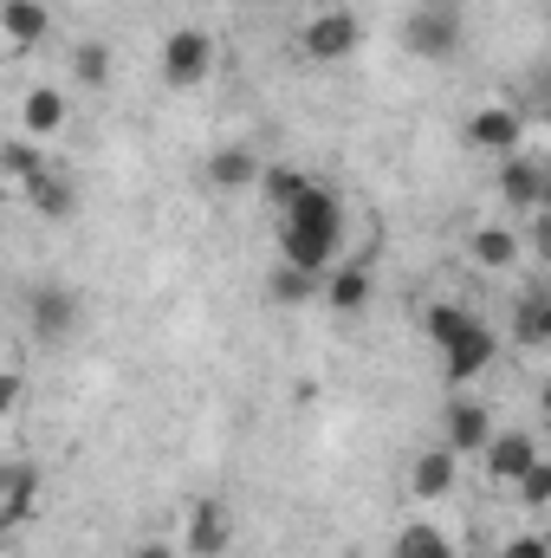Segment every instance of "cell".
<instances>
[{"mask_svg":"<svg viewBox=\"0 0 551 558\" xmlns=\"http://www.w3.org/2000/svg\"><path fill=\"white\" fill-rule=\"evenodd\" d=\"M201 175H208V189H247V182H260V175H267V162H260L247 143H228V149H215V156H208V169H201Z\"/></svg>","mask_w":551,"mask_h":558,"instance_id":"11","label":"cell"},{"mask_svg":"<svg viewBox=\"0 0 551 558\" xmlns=\"http://www.w3.org/2000/svg\"><path fill=\"white\" fill-rule=\"evenodd\" d=\"M318 286H325L318 274H305V267H285V260H279L273 279H267V292H273L279 305H305V299H311Z\"/></svg>","mask_w":551,"mask_h":558,"instance_id":"27","label":"cell"},{"mask_svg":"<svg viewBox=\"0 0 551 558\" xmlns=\"http://www.w3.org/2000/svg\"><path fill=\"white\" fill-rule=\"evenodd\" d=\"M26 195H33V208H39L46 221H72V208H78V189H72L59 169H46V175H39Z\"/></svg>","mask_w":551,"mask_h":558,"instance_id":"20","label":"cell"},{"mask_svg":"<svg viewBox=\"0 0 551 558\" xmlns=\"http://www.w3.org/2000/svg\"><path fill=\"white\" fill-rule=\"evenodd\" d=\"M513 338H519L526 351L551 344V292H526V299L513 305Z\"/></svg>","mask_w":551,"mask_h":558,"instance_id":"18","label":"cell"},{"mask_svg":"<svg viewBox=\"0 0 551 558\" xmlns=\"http://www.w3.org/2000/svg\"><path fill=\"white\" fill-rule=\"evenodd\" d=\"M325 299H331V312H357V305L370 299V267H364V260L338 267V274L325 279Z\"/></svg>","mask_w":551,"mask_h":558,"instance_id":"21","label":"cell"},{"mask_svg":"<svg viewBox=\"0 0 551 558\" xmlns=\"http://www.w3.org/2000/svg\"><path fill=\"white\" fill-rule=\"evenodd\" d=\"M519 137H526V124H519V111H513V105H480V111L467 118V143H474V149L519 156Z\"/></svg>","mask_w":551,"mask_h":558,"instance_id":"7","label":"cell"},{"mask_svg":"<svg viewBox=\"0 0 551 558\" xmlns=\"http://www.w3.org/2000/svg\"><path fill=\"white\" fill-rule=\"evenodd\" d=\"M357 39H364V20H357L351 7H325V13H311V20H305V33H298L305 59H318V65L351 59V52H357Z\"/></svg>","mask_w":551,"mask_h":558,"instance_id":"1","label":"cell"},{"mask_svg":"<svg viewBox=\"0 0 551 558\" xmlns=\"http://www.w3.org/2000/svg\"><path fill=\"white\" fill-rule=\"evenodd\" d=\"M0 26H7V52H26V46L46 39L52 13H46L39 0H7V7H0Z\"/></svg>","mask_w":551,"mask_h":558,"instance_id":"16","label":"cell"},{"mask_svg":"<svg viewBox=\"0 0 551 558\" xmlns=\"http://www.w3.org/2000/svg\"><path fill=\"white\" fill-rule=\"evenodd\" d=\"M526 234H532V247H539V260L551 267V215H532V228H526Z\"/></svg>","mask_w":551,"mask_h":558,"instance_id":"29","label":"cell"},{"mask_svg":"<svg viewBox=\"0 0 551 558\" xmlns=\"http://www.w3.org/2000/svg\"><path fill=\"white\" fill-rule=\"evenodd\" d=\"M59 124H65V92H52V85H33L26 98H20V131L26 137H59Z\"/></svg>","mask_w":551,"mask_h":558,"instance_id":"13","label":"cell"},{"mask_svg":"<svg viewBox=\"0 0 551 558\" xmlns=\"http://www.w3.org/2000/svg\"><path fill=\"white\" fill-rule=\"evenodd\" d=\"M513 494H519L526 507H551V461H539V468H532V474H526Z\"/></svg>","mask_w":551,"mask_h":558,"instance_id":"28","label":"cell"},{"mask_svg":"<svg viewBox=\"0 0 551 558\" xmlns=\"http://www.w3.org/2000/svg\"><path fill=\"white\" fill-rule=\"evenodd\" d=\"M546 111H551V78H546Z\"/></svg>","mask_w":551,"mask_h":558,"instance_id":"34","label":"cell"},{"mask_svg":"<svg viewBox=\"0 0 551 558\" xmlns=\"http://www.w3.org/2000/svg\"><path fill=\"white\" fill-rule=\"evenodd\" d=\"M279 228H292V234H311V241H331L338 247V228H344V208H338V195L325 189V182H311L285 215H279Z\"/></svg>","mask_w":551,"mask_h":558,"instance_id":"4","label":"cell"},{"mask_svg":"<svg viewBox=\"0 0 551 558\" xmlns=\"http://www.w3.org/2000/svg\"><path fill=\"white\" fill-rule=\"evenodd\" d=\"M539 410H546V428H551V384H546V403H539Z\"/></svg>","mask_w":551,"mask_h":558,"instance_id":"33","label":"cell"},{"mask_svg":"<svg viewBox=\"0 0 551 558\" xmlns=\"http://www.w3.org/2000/svg\"><path fill=\"white\" fill-rule=\"evenodd\" d=\"M279 260L325 279V267H331V241H311V234H292V228H279Z\"/></svg>","mask_w":551,"mask_h":558,"instance_id":"22","label":"cell"},{"mask_svg":"<svg viewBox=\"0 0 551 558\" xmlns=\"http://www.w3.org/2000/svg\"><path fill=\"white\" fill-rule=\"evenodd\" d=\"M493 435H500V428H493V416H487L480 403H454V410H448V448H454V454H487Z\"/></svg>","mask_w":551,"mask_h":558,"instance_id":"14","label":"cell"},{"mask_svg":"<svg viewBox=\"0 0 551 558\" xmlns=\"http://www.w3.org/2000/svg\"><path fill=\"white\" fill-rule=\"evenodd\" d=\"M344 558H357V553H344Z\"/></svg>","mask_w":551,"mask_h":558,"instance_id":"35","label":"cell"},{"mask_svg":"<svg viewBox=\"0 0 551 558\" xmlns=\"http://www.w3.org/2000/svg\"><path fill=\"white\" fill-rule=\"evenodd\" d=\"M493 351H500V344H493V331H487V325H474V331L448 351V384H474V377L493 364Z\"/></svg>","mask_w":551,"mask_h":558,"instance_id":"17","label":"cell"},{"mask_svg":"<svg viewBox=\"0 0 551 558\" xmlns=\"http://www.w3.org/2000/svg\"><path fill=\"white\" fill-rule=\"evenodd\" d=\"M421 325H428V338H434V344H441V357H448V351L480 325V318H474V312H461V305H428V318H421Z\"/></svg>","mask_w":551,"mask_h":558,"instance_id":"23","label":"cell"},{"mask_svg":"<svg viewBox=\"0 0 551 558\" xmlns=\"http://www.w3.org/2000/svg\"><path fill=\"white\" fill-rule=\"evenodd\" d=\"M403 39H409L415 59H448V52L461 46V13H454L448 0H434V7H421V13L409 20Z\"/></svg>","mask_w":551,"mask_h":558,"instance_id":"5","label":"cell"},{"mask_svg":"<svg viewBox=\"0 0 551 558\" xmlns=\"http://www.w3.org/2000/svg\"><path fill=\"white\" fill-rule=\"evenodd\" d=\"M396 558H454V546H448V533H441V526L415 520V526L396 533Z\"/></svg>","mask_w":551,"mask_h":558,"instance_id":"26","label":"cell"},{"mask_svg":"<svg viewBox=\"0 0 551 558\" xmlns=\"http://www.w3.org/2000/svg\"><path fill=\"white\" fill-rule=\"evenodd\" d=\"M215 72V39L201 33V26H175L169 39H162V78L175 85V92H188V85H201Z\"/></svg>","mask_w":551,"mask_h":558,"instance_id":"2","label":"cell"},{"mask_svg":"<svg viewBox=\"0 0 551 558\" xmlns=\"http://www.w3.org/2000/svg\"><path fill=\"white\" fill-rule=\"evenodd\" d=\"M260 189H267V202H273L279 215H285V208H292V202H298V195L311 189V175H305V169H292V162H267Z\"/></svg>","mask_w":551,"mask_h":558,"instance_id":"25","label":"cell"},{"mask_svg":"<svg viewBox=\"0 0 551 558\" xmlns=\"http://www.w3.org/2000/svg\"><path fill=\"white\" fill-rule=\"evenodd\" d=\"M228 539H234V513H228V500H195L182 546H188L195 558H221L228 553Z\"/></svg>","mask_w":551,"mask_h":558,"instance_id":"8","label":"cell"},{"mask_svg":"<svg viewBox=\"0 0 551 558\" xmlns=\"http://www.w3.org/2000/svg\"><path fill=\"white\" fill-rule=\"evenodd\" d=\"M467 254H474V267L506 274V267H519V228H474L467 234Z\"/></svg>","mask_w":551,"mask_h":558,"instance_id":"15","label":"cell"},{"mask_svg":"<svg viewBox=\"0 0 551 558\" xmlns=\"http://www.w3.org/2000/svg\"><path fill=\"white\" fill-rule=\"evenodd\" d=\"M137 558H182L169 539H149V546H137Z\"/></svg>","mask_w":551,"mask_h":558,"instance_id":"31","label":"cell"},{"mask_svg":"<svg viewBox=\"0 0 551 558\" xmlns=\"http://www.w3.org/2000/svg\"><path fill=\"white\" fill-rule=\"evenodd\" d=\"M39 507V468L33 461H7L0 468V533H20Z\"/></svg>","mask_w":551,"mask_h":558,"instance_id":"6","label":"cell"},{"mask_svg":"<svg viewBox=\"0 0 551 558\" xmlns=\"http://www.w3.org/2000/svg\"><path fill=\"white\" fill-rule=\"evenodd\" d=\"M546 162H532V156H506L500 162V195L513 202V208H532L539 215V195H546Z\"/></svg>","mask_w":551,"mask_h":558,"instance_id":"12","label":"cell"},{"mask_svg":"<svg viewBox=\"0 0 551 558\" xmlns=\"http://www.w3.org/2000/svg\"><path fill=\"white\" fill-rule=\"evenodd\" d=\"M539 215H551V175H546V195H539Z\"/></svg>","mask_w":551,"mask_h":558,"instance_id":"32","label":"cell"},{"mask_svg":"<svg viewBox=\"0 0 551 558\" xmlns=\"http://www.w3.org/2000/svg\"><path fill=\"white\" fill-rule=\"evenodd\" d=\"M454 474H461V454L441 441V448H421L415 454V468H409V487H415V500H441L448 487H454Z\"/></svg>","mask_w":551,"mask_h":558,"instance_id":"10","label":"cell"},{"mask_svg":"<svg viewBox=\"0 0 551 558\" xmlns=\"http://www.w3.org/2000/svg\"><path fill=\"white\" fill-rule=\"evenodd\" d=\"M72 78L91 85V92L111 85V46H105V39H78V46H72Z\"/></svg>","mask_w":551,"mask_h":558,"instance_id":"24","label":"cell"},{"mask_svg":"<svg viewBox=\"0 0 551 558\" xmlns=\"http://www.w3.org/2000/svg\"><path fill=\"white\" fill-rule=\"evenodd\" d=\"M500 558H551V546H546V539H532V533H526V539H513V546H506Z\"/></svg>","mask_w":551,"mask_h":558,"instance_id":"30","label":"cell"},{"mask_svg":"<svg viewBox=\"0 0 551 558\" xmlns=\"http://www.w3.org/2000/svg\"><path fill=\"white\" fill-rule=\"evenodd\" d=\"M26 318H33V338H39V344H65V338L78 331V292L59 286V279H46V286H33Z\"/></svg>","mask_w":551,"mask_h":558,"instance_id":"3","label":"cell"},{"mask_svg":"<svg viewBox=\"0 0 551 558\" xmlns=\"http://www.w3.org/2000/svg\"><path fill=\"white\" fill-rule=\"evenodd\" d=\"M532 468H539V441H532V435L506 428V435H493V441H487V474H493L500 487H519Z\"/></svg>","mask_w":551,"mask_h":558,"instance_id":"9","label":"cell"},{"mask_svg":"<svg viewBox=\"0 0 551 558\" xmlns=\"http://www.w3.org/2000/svg\"><path fill=\"white\" fill-rule=\"evenodd\" d=\"M0 169H7V182L13 189H33L39 175H46V162H39V137H7V149H0Z\"/></svg>","mask_w":551,"mask_h":558,"instance_id":"19","label":"cell"}]
</instances>
